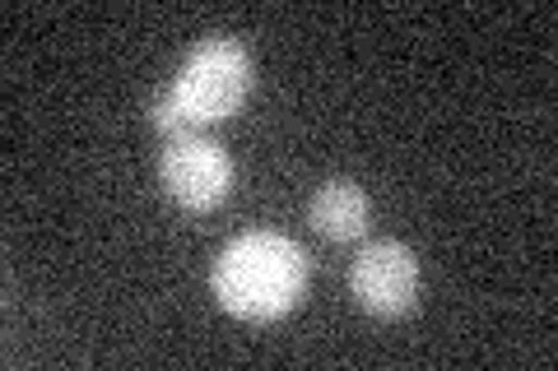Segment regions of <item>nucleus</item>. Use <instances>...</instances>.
Masks as SVG:
<instances>
[{"mask_svg":"<svg viewBox=\"0 0 558 371\" xmlns=\"http://www.w3.org/2000/svg\"><path fill=\"white\" fill-rule=\"evenodd\" d=\"M312 260L293 237L256 227L233 237L209 264V297L247 325H270L303 302Z\"/></svg>","mask_w":558,"mask_h":371,"instance_id":"nucleus-1","label":"nucleus"},{"mask_svg":"<svg viewBox=\"0 0 558 371\" xmlns=\"http://www.w3.org/2000/svg\"><path fill=\"white\" fill-rule=\"evenodd\" d=\"M252 88H256V65L247 47L238 38H201L182 57L172 84L163 88L159 108H154V126L168 139L186 131H205L247 108Z\"/></svg>","mask_w":558,"mask_h":371,"instance_id":"nucleus-2","label":"nucleus"},{"mask_svg":"<svg viewBox=\"0 0 558 371\" xmlns=\"http://www.w3.org/2000/svg\"><path fill=\"white\" fill-rule=\"evenodd\" d=\"M238 168L233 153L205 131H186L163 139L159 153V186L182 214H215L233 196Z\"/></svg>","mask_w":558,"mask_h":371,"instance_id":"nucleus-3","label":"nucleus"},{"mask_svg":"<svg viewBox=\"0 0 558 371\" xmlns=\"http://www.w3.org/2000/svg\"><path fill=\"white\" fill-rule=\"evenodd\" d=\"M349 293L354 302L381 316V321H400L418 307V260L405 242H368L349 264Z\"/></svg>","mask_w":558,"mask_h":371,"instance_id":"nucleus-4","label":"nucleus"},{"mask_svg":"<svg viewBox=\"0 0 558 371\" xmlns=\"http://www.w3.org/2000/svg\"><path fill=\"white\" fill-rule=\"evenodd\" d=\"M368 214H373L368 196L349 176H330L326 186H317V196L307 205V219L326 242H359L368 233Z\"/></svg>","mask_w":558,"mask_h":371,"instance_id":"nucleus-5","label":"nucleus"}]
</instances>
